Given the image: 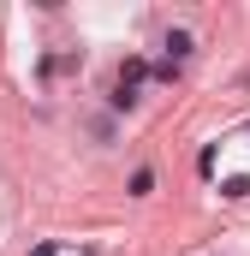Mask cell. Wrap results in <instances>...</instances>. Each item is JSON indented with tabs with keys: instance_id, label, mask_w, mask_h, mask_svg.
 <instances>
[{
	"instance_id": "obj_3",
	"label": "cell",
	"mask_w": 250,
	"mask_h": 256,
	"mask_svg": "<svg viewBox=\"0 0 250 256\" xmlns=\"http://www.w3.org/2000/svg\"><path fill=\"white\" fill-rule=\"evenodd\" d=\"M220 196H226V202H244V196H250V179H226Z\"/></svg>"
},
{
	"instance_id": "obj_2",
	"label": "cell",
	"mask_w": 250,
	"mask_h": 256,
	"mask_svg": "<svg viewBox=\"0 0 250 256\" xmlns=\"http://www.w3.org/2000/svg\"><path fill=\"white\" fill-rule=\"evenodd\" d=\"M155 191V173H149V167H137V173H131V196H149Z\"/></svg>"
},
{
	"instance_id": "obj_4",
	"label": "cell",
	"mask_w": 250,
	"mask_h": 256,
	"mask_svg": "<svg viewBox=\"0 0 250 256\" xmlns=\"http://www.w3.org/2000/svg\"><path fill=\"white\" fill-rule=\"evenodd\" d=\"M30 256H60V244H36V250H30Z\"/></svg>"
},
{
	"instance_id": "obj_1",
	"label": "cell",
	"mask_w": 250,
	"mask_h": 256,
	"mask_svg": "<svg viewBox=\"0 0 250 256\" xmlns=\"http://www.w3.org/2000/svg\"><path fill=\"white\" fill-rule=\"evenodd\" d=\"M190 48H196L190 30H167V66H173V72H179V60H190Z\"/></svg>"
}]
</instances>
